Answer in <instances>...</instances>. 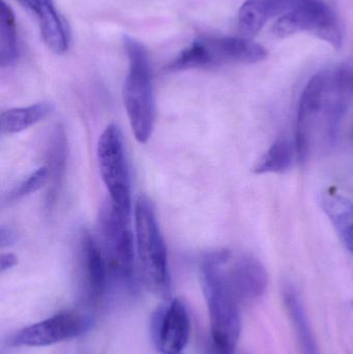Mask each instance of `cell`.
Returning a JSON list of instances; mask_svg holds the SVG:
<instances>
[{
    "instance_id": "cell-1",
    "label": "cell",
    "mask_w": 353,
    "mask_h": 354,
    "mask_svg": "<svg viewBox=\"0 0 353 354\" xmlns=\"http://www.w3.org/2000/svg\"><path fill=\"white\" fill-rule=\"evenodd\" d=\"M231 257L230 252L225 250L213 252L205 256L201 266L213 354H234L242 330L240 303L226 274V266Z\"/></svg>"
},
{
    "instance_id": "cell-2",
    "label": "cell",
    "mask_w": 353,
    "mask_h": 354,
    "mask_svg": "<svg viewBox=\"0 0 353 354\" xmlns=\"http://www.w3.org/2000/svg\"><path fill=\"white\" fill-rule=\"evenodd\" d=\"M128 71L124 85V104L131 129L138 142L146 143L155 127L153 68L149 52L133 37H124Z\"/></svg>"
},
{
    "instance_id": "cell-3",
    "label": "cell",
    "mask_w": 353,
    "mask_h": 354,
    "mask_svg": "<svg viewBox=\"0 0 353 354\" xmlns=\"http://www.w3.org/2000/svg\"><path fill=\"white\" fill-rule=\"evenodd\" d=\"M137 262L144 286L155 297L169 299L171 277L167 249L155 208L146 197H139L135 207Z\"/></svg>"
},
{
    "instance_id": "cell-4",
    "label": "cell",
    "mask_w": 353,
    "mask_h": 354,
    "mask_svg": "<svg viewBox=\"0 0 353 354\" xmlns=\"http://www.w3.org/2000/svg\"><path fill=\"white\" fill-rule=\"evenodd\" d=\"M267 51L260 44L244 37H202L182 50L167 66L169 72L209 68L229 64H256Z\"/></svg>"
},
{
    "instance_id": "cell-5",
    "label": "cell",
    "mask_w": 353,
    "mask_h": 354,
    "mask_svg": "<svg viewBox=\"0 0 353 354\" xmlns=\"http://www.w3.org/2000/svg\"><path fill=\"white\" fill-rule=\"evenodd\" d=\"M99 231L110 278L132 284L136 272V252L130 218L120 214L111 201L107 202L99 212Z\"/></svg>"
},
{
    "instance_id": "cell-6",
    "label": "cell",
    "mask_w": 353,
    "mask_h": 354,
    "mask_svg": "<svg viewBox=\"0 0 353 354\" xmlns=\"http://www.w3.org/2000/svg\"><path fill=\"white\" fill-rule=\"evenodd\" d=\"M97 161L110 201L120 214L131 218L130 176L122 132L115 124H109L99 137Z\"/></svg>"
},
{
    "instance_id": "cell-7",
    "label": "cell",
    "mask_w": 353,
    "mask_h": 354,
    "mask_svg": "<svg viewBox=\"0 0 353 354\" xmlns=\"http://www.w3.org/2000/svg\"><path fill=\"white\" fill-rule=\"evenodd\" d=\"M273 32L279 37L309 32L336 49L341 48L343 43L337 16L323 0H298L292 10L278 19Z\"/></svg>"
},
{
    "instance_id": "cell-8",
    "label": "cell",
    "mask_w": 353,
    "mask_h": 354,
    "mask_svg": "<svg viewBox=\"0 0 353 354\" xmlns=\"http://www.w3.org/2000/svg\"><path fill=\"white\" fill-rule=\"evenodd\" d=\"M93 319L80 312L66 311L31 324L15 336L14 344L21 346H49L88 332Z\"/></svg>"
},
{
    "instance_id": "cell-9",
    "label": "cell",
    "mask_w": 353,
    "mask_h": 354,
    "mask_svg": "<svg viewBox=\"0 0 353 354\" xmlns=\"http://www.w3.org/2000/svg\"><path fill=\"white\" fill-rule=\"evenodd\" d=\"M151 337L161 354H182L190 338L188 310L180 299H166L151 318Z\"/></svg>"
},
{
    "instance_id": "cell-10",
    "label": "cell",
    "mask_w": 353,
    "mask_h": 354,
    "mask_svg": "<svg viewBox=\"0 0 353 354\" xmlns=\"http://www.w3.org/2000/svg\"><path fill=\"white\" fill-rule=\"evenodd\" d=\"M329 87V74L318 73L307 83L300 95L296 114L294 147L300 163L308 159L315 118L325 105Z\"/></svg>"
},
{
    "instance_id": "cell-11",
    "label": "cell",
    "mask_w": 353,
    "mask_h": 354,
    "mask_svg": "<svg viewBox=\"0 0 353 354\" xmlns=\"http://www.w3.org/2000/svg\"><path fill=\"white\" fill-rule=\"evenodd\" d=\"M226 266L228 282L238 301L260 299L269 284V277L263 264L252 256H242Z\"/></svg>"
},
{
    "instance_id": "cell-12",
    "label": "cell",
    "mask_w": 353,
    "mask_h": 354,
    "mask_svg": "<svg viewBox=\"0 0 353 354\" xmlns=\"http://www.w3.org/2000/svg\"><path fill=\"white\" fill-rule=\"evenodd\" d=\"M79 248V260L87 295L93 301H99L105 295L110 279L103 250L88 231L81 235Z\"/></svg>"
},
{
    "instance_id": "cell-13",
    "label": "cell",
    "mask_w": 353,
    "mask_h": 354,
    "mask_svg": "<svg viewBox=\"0 0 353 354\" xmlns=\"http://www.w3.org/2000/svg\"><path fill=\"white\" fill-rule=\"evenodd\" d=\"M35 14L47 47L56 54L68 51L70 37L68 24L56 10L54 0H19Z\"/></svg>"
},
{
    "instance_id": "cell-14",
    "label": "cell",
    "mask_w": 353,
    "mask_h": 354,
    "mask_svg": "<svg viewBox=\"0 0 353 354\" xmlns=\"http://www.w3.org/2000/svg\"><path fill=\"white\" fill-rule=\"evenodd\" d=\"M298 0H247L238 12V28L246 37H254L273 17L285 15Z\"/></svg>"
},
{
    "instance_id": "cell-15",
    "label": "cell",
    "mask_w": 353,
    "mask_h": 354,
    "mask_svg": "<svg viewBox=\"0 0 353 354\" xmlns=\"http://www.w3.org/2000/svg\"><path fill=\"white\" fill-rule=\"evenodd\" d=\"M66 164V138L64 128L57 126L52 134L48 151V171H49V189L46 205L51 208L57 199L64 183Z\"/></svg>"
},
{
    "instance_id": "cell-16",
    "label": "cell",
    "mask_w": 353,
    "mask_h": 354,
    "mask_svg": "<svg viewBox=\"0 0 353 354\" xmlns=\"http://www.w3.org/2000/svg\"><path fill=\"white\" fill-rule=\"evenodd\" d=\"M284 299L286 308L289 312L290 319L294 324L298 336L302 354H319L318 345L315 339L314 333L311 328L308 316L305 312L304 306L300 301L298 293L292 287H286L284 290Z\"/></svg>"
},
{
    "instance_id": "cell-17",
    "label": "cell",
    "mask_w": 353,
    "mask_h": 354,
    "mask_svg": "<svg viewBox=\"0 0 353 354\" xmlns=\"http://www.w3.org/2000/svg\"><path fill=\"white\" fill-rule=\"evenodd\" d=\"M53 110L50 103H37L28 107L4 110L0 115L2 134H17L45 120Z\"/></svg>"
},
{
    "instance_id": "cell-18",
    "label": "cell",
    "mask_w": 353,
    "mask_h": 354,
    "mask_svg": "<svg viewBox=\"0 0 353 354\" xmlns=\"http://www.w3.org/2000/svg\"><path fill=\"white\" fill-rule=\"evenodd\" d=\"M296 147L287 137H280L257 162L253 172L255 174H283L292 167Z\"/></svg>"
},
{
    "instance_id": "cell-19",
    "label": "cell",
    "mask_w": 353,
    "mask_h": 354,
    "mask_svg": "<svg viewBox=\"0 0 353 354\" xmlns=\"http://www.w3.org/2000/svg\"><path fill=\"white\" fill-rule=\"evenodd\" d=\"M20 55L16 20L12 8L2 0L0 8V66H12Z\"/></svg>"
},
{
    "instance_id": "cell-20",
    "label": "cell",
    "mask_w": 353,
    "mask_h": 354,
    "mask_svg": "<svg viewBox=\"0 0 353 354\" xmlns=\"http://www.w3.org/2000/svg\"><path fill=\"white\" fill-rule=\"evenodd\" d=\"M321 206L340 234L353 226V202L347 198L327 191L321 196Z\"/></svg>"
},
{
    "instance_id": "cell-21",
    "label": "cell",
    "mask_w": 353,
    "mask_h": 354,
    "mask_svg": "<svg viewBox=\"0 0 353 354\" xmlns=\"http://www.w3.org/2000/svg\"><path fill=\"white\" fill-rule=\"evenodd\" d=\"M49 183V171L47 166L39 168L23 180L14 191L10 193V199H20L25 196L35 193Z\"/></svg>"
},
{
    "instance_id": "cell-22",
    "label": "cell",
    "mask_w": 353,
    "mask_h": 354,
    "mask_svg": "<svg viewBox=\"0 0 353 354\" xmlns=\"http://www.w3.org/2000/svg\"><path fill=\"white\" fill-rule=\"evenodd\" d=\"M17 263H18V258H17L14 254H2L1 260H0V266H1L2 272L14 268V266H17Z\"/></svg>"
},
{
    "instance_id": "cell-23",
    "label": "cell",
    "mask_w": 353,
    "mask_h": 354,
    "mask_svg": "<svg viewBox=\"0 0 353 354\" xmlns=\"http://www.w3.org/2000/svg\"><path fill=\"white\" fill-rule=\"evenodd\" d=\"M341 236L346 247H347L348 250L353 254V226L343 231V232L341 233Z\"/></svg>"
},
{
    "instance_id": "cell-24",
    "label": "cell",
    "mask_w": 353,
    "mask_h": 354,
    "mask_svg": "<svg viewBox=\"0 0 353 354\" xmlns=\"http://www.w3.org/2000/svg\"><path fill=\"white\" fill-rule=\"evenodd\" d=\"M12 235L10 234V231L6 230L4 227H2L1 230H0V243H1V248L6 247V245H10V243H12Z\"/></svg>"
},
{
    "instance_id": "cell-25",
    "label": "cell",
    "mask_w": 353,
    "mask_h": 354,
    "mask_svg": "<svg viewBox=\"0 0 353 354\" xmlns=\"http://www.w3.org/2000/svg\"><path fill=\"white\" fill-rule=\"evenodd\" d=\"M350 138H352V140L353 141V126H352V130H350Z\"/></svg>"
},
{
    "instance_id": "cell-26",
    "label": "cell",
    "mask_w": 353,
    "mask_h": 354,
    "mask_svg": "<svg viewBox=\"0 0 353 354\" xmlns=\"http://www.w3.org/2000/svg\"><path fill=\"white\" fill-rule=\"evenodd\" d=\"M352 305H353V303H352Z\"/></svg>"
}]
</instances>
